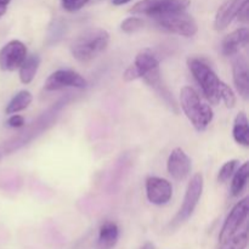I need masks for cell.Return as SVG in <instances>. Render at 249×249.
<instances>
[{"mask_svg":"<svg viewBox=\"0 0 249 249\" xmlns=\"http://www.w3.org/2000/svg\"><path fill=\"white\" fill-rule=\"evenodd\" d=\"M140 249H155V246H153L151 242H146Z\"/></svg>","mask_w":249,"mask_h":249,"instance_id":"30","label":"cell"},{"mask_svg":"<svg viewBox=\"0 0 249 249\" xmlns=\"http://www.w3.org/2000/svg\"><path fill=\"white\" fill-rule=\"evenodd\" d=\"M190 0H141L130 9L134 15H145L152 18L170 12L185 11L190 6Z\"/></svg>","mask_w":249,"mask_h":249,"instance_id":"5","label":"cell"},{"mask_svg":"<svg viewBox=\"0 0 249 249\" xmlns=\"http://www.w3.org/2000/svg\"><path fill=\"white\" fill-rule=\"evenodd\" d=\"M87 84L88 83L85 78L75 71L58 70L49 75L44 88L49 91H53V90L65 89V88L83 89V88L87 87Z\"/></svg>","mask_w":249,"mask_h":249,"instance_id":"8","label":"cell"},{"mask_svg":"<svg viewBox=\"0 0 249 249\" xmlns=\"http://www.w3.org/2000/svg\"><path fill=\"white\" fill-rule=\"evenodd\" d=\"M237 165H238V160H236L226 162L225 164L220 168V170H219L218 181L221 182V184H225L226 181H229V180H230V178L233 175V173L236 172V168H237Z\"/></svg>","mask_w":249,"mask_h":249,"instance_id":"21","label":"cell"},{"mask_svg":"<svg viewBox=\"0 0 249 249\" xmlns=\"http://www.w3.org/2000/svg\"><path fill=\"white\" fill-rule=\"evenodd\" d=\"M232 74L236 89L243 99L247 100L249 95V70L245 56L235 55L232 61Z\"/></svg>","mask_w":249,"mask_h":249,"instance_id":"12","label":"cell"},{"mask_svg":"<svg viewBox=\"0 0 249 249\" xmlns=\"http://www.w3.org/2000/svg\"><path fill=\"white\" fill-rule=\"evenodd\" d=\"M129 1H131V0H112V4L116 5V6H121V5L126 4Z\"/></svg>","mask_w":249,"mask_h":249,"instance_id":"29","label":"cell"},{"mask_svg":"<svg viewBox=\"0 0 249 249\" xmlns=\"http://www.w3.org/2000/svg\"><path fill=\"white\" fill-rule=\"evenodd\" d=\"M187 66L191 71L192 75L201 87L203 95L211 104L218 105L221 101L220 99V90L221 82L216 73L212 70L208 63L204 62L203 60L192 57L187 60Z\"/></svg>","mask_w":249,"mask_h":249,"instance_id":"3","label":"cell"},{"mask_svg":"<svg viewBox=\"0 0 249 249\" xmlns=\"http://www.w3.org/2000/svg\"><path fill=\"white\" fill-rule=\"evenodd\" d=\"M191 160L182 148L178 147L172 151L167 162L168 173L178 181L185 180L191 172Z\"/></svg>","mask_w":249,"mask_h":249,"instance_id":"11","label":"cell"},{"mask_svg":"<svg viewBox=\"0 0 249 249\" xmlns=\"http://www.w3.org/2000/svg\"><path fill=\"white\" fill-rule=\"evenodd\" d=\"M7 125L11 126V128H22L24 125V118L19 114H12L7 119Z\"/></svg>","mask_w":249,"mask_h":249,"instance_id":"26","label":"cell"},{"mask_svg":"<svg viewBox=\"0 0 249 249\" xmlns=\"http://www.w3.org/2000/svg\"><path fill=\"white\" fill-rule=\"evenodd\" d=\"M220 99L221 101H224V104L226 105L228 108H232L236 105V96L233 90L229 87L228 84L223 82L221 84V90H220Z\"/></svg>","mask_w":249,"mask_h":249,"instance_id":"23","label":"cell"},{"mask_svg":"<svg viewBox=\"0 0 249 249\" xmlns=\"http://www.w3.org/2000/svg\"><path fill=\"white\" fill-rule=\"evenodd\" d=\"M26 57L27 48L22 41H9L0 50V68L7 72L18 70Z\"/></svg>","mask_w":249,"mask_h":249,"instance_id":"9","label":"cell"},{"mask_svg":"<svg viewBox=\"0 0 249 249\" xmlns=\"http://www.w3.org/2000/svg\"><path fill=\"white\" fill-rule=\"evenodd\" d=\"M108 44V32L101 28H89L82 32L73 40L71 45V53L77 61L88 63L101 55L107 49Z\"/></svg>","mask_w":249,"mask_h":249,"instance_id":"1","label":"cell"},{"mask_svg":"<svg viewBox=\"0 0 249 249\" xmlns=\"http://www.w3.org/2000/svg\"><path fill=\"white\" fill-rule=\"evenodd\" d=\"M246 0H226L216 12L214 27L216 31H224L235 19Z\"/></svg>","mask_w":249,"mask_h":249,"instance_id":"14","label":"cell"},{"mask_svg":"<svg viewBox=\"0 0 249 249\" xmlns=\"http://www.w3.org/2000/svg\"><path fill=\"white\" fill-rule=\"evenodd\" d=\"M249 40V31L246 27L238 28L228 34L221 43V53L225 56H235L242 48L247 46Z\"/></svg>","mask_w":249,"mask_h":249,"instance_id":"13","label":"cell"},{"mask_svg":"<svg viewBox=\"0 0 249 249\" xmlns=\"http://www.w3.org/2000/svg\"><path fill=\"white\" fill-rule=\"evenodd\" d=\"M233 139L237 143L242 146H249V126H248V118L245 112H240L236 116L235 122H233L232 129Z\"/></svg>","mask_w":249,"mask_h":249,"instance_id":"17","label":"cell"},{"mask_svg":"<svg viewBox=\"0 0 249 249\" xmlns=\"http://www.w3.org/2000/svg\"><path fill=\"white\" fill-rule=\"evenodd\" d=\"M180 105L184 113L197 131H204L213 121V109L202 100L194 88H182L180 91Z\"/></svg>","mask_w":249,"mask_h":249,"instance_id":"2","label":"cell"},{"mask_svg":"<svg viewBox=\"0 0 249 249\" xmlns=\"http://www.w3.org/2000/svg\"><path fill=\"white\" fill-rule=\"evenodd\" d=\"M40 66V57L36 53H32V55H27L24 58L23 63L19 66V80L23 84H29L33 82L34 77H36L38 68Z\"/></svg>","mask_w":249,"mask_h":249,"instance_id":"16","label":"cell"},{"mask_svg":"<svg viewBox=\"0 0 249 249\" xmlns=\"http://www.w3.org/2000/svg\"><path fill=\"white\" fill-rule=\"evenodd\" d=\"M203 175L201 173H197L192 177L189 185H187L181 208L179 209V212H178V214L172 221L173 226H178L180 224L185 223L194 214L195 209H196L197 204L199 202V198L202 196V192H203Z\"/></svg>","mask_w":249,"mask_h":249,"instance_id":"6","label":"cell"},{"mask_svg":"<svg viewBox=\"0 0 249 249\" xmlns=\"http://www.w3.org/2000/svg\"><path fill=\"white\" fill-rule=\"evenodd\" d=\"M140 78V75H139V72L138 70H136V67L134 65H131L130 67H128L125 70V72H124L123 74V79L125 80V82H133V80H136Z\"/></svg>","mask_w":249,"mask_h":249,"instance_id":"25","label":"cell"},{"mask_svg":"<svg viewBox=\"0 0 249 249\" xmlns=\"http://www.w3.org/2000/svg\"><path fill=\"white\" fill-rule=\"evenodd\" d=\"M248 16H249V0H246V1L242 4V6H241L240 11H238L237 16L236 17H237L241 22H243V23H247Z\"/></svg>","mask_w":249,"mask_h":249,"instance_id":"27","label":"cell"},{"mask_svg":"<svg viewBox=\"0 0 249 249\" xmlns=\"http://www.w3.org/2000/svg\"><path fill=\"white\" fill-rule=\"evenodd\" d=\"M90 0H61V5L68 12L79 11Z\"/></svg>","mask_w":249,"mask_h":249,"instance_id":"24","label":"cell"},{"mask_svg":"<svg viewBox=\"0 0 249 249\" xmlns=\"http://www.w3.org/2000/svg\"><path fill=\"white\" fill-rule=\"evenodd\" d=\"M248 212V197H245V198L241 199L240 202H237V203L233 206V208L231 209V212L229 213L228 218L224 221L220 235H219V242H220V245L225 243L226 241H229L232 236H235L236 233H237V231L240 230L242 224L245 223L246 219H247Z\"/></svg>","mask_w":249,"mask_h":249,"instance_id":"7","label":"cell"},{"mask_svg":"<svg viewBox=\"0 0 249 249\" xmlns=\"http://www.w3.org/2000/svg\"><path fill=\"white\" fill-rule=\"evenodd\" d=\"M32 100H33V97H32V94L28 90H21V91L17 92V94L10 100L6 108H5V112H6L7 114H14L17 113V112L23 111V109H26L27 107L31 105Z\"/></svg>","mask_w":249,"mask_h":249,"instance_id":"18","label":"cell"},{"mask_svg":"<svg viewBox=\"0 0 249 249\" xmlns=\"http://www.w3.org/2000/svg\"><path fill=\"white\" fill-rule=\"evenodd\" d=\"M249 175V163L246 162L238 168L237 172L233 173L232 182H231V194L233 197L240 196L243 192L245 187L247 186Z\"/></svg>","mask_w":249,"mask_h":249,"instance_id":"19","label":"cell"},{"mask_svg":"<svg viewBox=\"0 0 249 249\" xmlns=\"http://www.w3.org/2000/svg\"><path fill=\"white\" fill-rule=\"evenodd\" d=\"M156 23L170 33L178 34L181 36H194L198 31L196 21L191 15L185 11L170 12V14L160 15L155 17Z\"/></svg>","mask_w":249,"mask_h":249,"instance_id":"4","label":"cell"},{"mask_svg":"<svg viewBox=\"0 0 249 249\" xmlns=\"http://www.w3.org/2000/svg\"><path fill=\"white\" fill-rule=\"evenodd\" d=\"M11 0H0V18L6 14V10H7V5L10 4Z\"/></svg>","mask_w":249,"mask_h":249,"instance_id":"28","label":"cell"},{"mask_svg":"<svg viewBox=\"0 0 249 249\" xmlns=\"http://www.w3.org/2000/svg\"><path fill=\"white\" fill-rule=\"evenodd\" d=\"M119 229L113 221H106L99 231V246L101 249H112L118 242Z\"/></svg>","mask_w":249,"mask_h":249,"instance_id":"15","label":"cell"},{"mask_svg":"<svg viewBox=\"0 0 249 249\" xmlns=\"http://www.w3.org/2000/svg\"><path fill=\"white\" fill-rule=\"evenodd\" d=\"M248 246V233L247 231L236 233L235 236L220 245V249H246Z\"/></svg>","mask_w":249,"mask_h":249,"instance_id":"20","label":"cell"},{"mask_svg":"<svg viewBox=\"0 0 249 249\" xmlns=\"http://www.w3.org/2000/svg\"><path fill=\"white\" fill-rule=\"evenodd\" d=\"M146 196H147L148 201L156 206L167 204L173 196L172 184L163 178H147V180H146Z\"/></svg>","mask_w":249,"mask_h":249,"instance_id":"10","label":"cell"},{"mask_svg":"<svg viewBox=\"0 0 249 249\" xmlns=\"http://www.w3.org/2000/svg\"><path fill=\"white\" fill-rule=\"evenodd\" d=\"M143 21L139 17H128L121 23V29L126 34L135 33L143 27Z\"/></svg>","mask_w":249,"mask_h":249,"instance_id":"22","label":"cell"}]
</instances>
